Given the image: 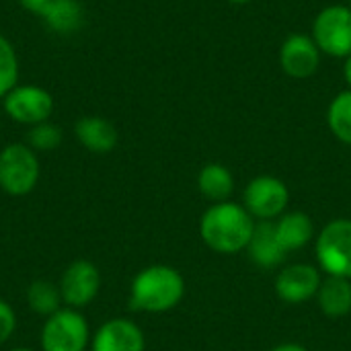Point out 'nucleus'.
Instances as JSON below:
<instances>
[{
    "mask_svg": "<svg viewBox=\"0 0 351 351\" xmlns=\"http://www.w3.org/2000/svg\"><path fill=\"white\" fill-rule=\"evenodd\" d=\"M323 280L315 265L294 263L284 267L276 278V294L288 304H302L317 296Z\"/></svg>",
    "mask_w": 351,
    "mask_h": 351,
    "instance_id": "nucleus-11",
    "label": "nucleus"
},
{
    "mask_svg": "<svg viewBox=\"0 0 351 351\" xmlns=\"http://www.w3.org/2000/svg\"><path fill=\"white\" fill-rule=\"evenodd\" d=\"M4 113L21 125H37L53 113V97L37 84H16L2 99Z\"/></svg>",
    "mask_w": 351,
    "mask_h": 351,
    "instance_id": "nucleus-7",
    "label": "nucleus"
},
{
    "mask_svg": "<svg viewBox=\"0 0 351 351\" xmlns=\"http://www.w3.org/2000/svg\"><path fill=\"white\" fill-rule=\"evenodd\" d=\"M39 16L53 33L72 35L84 23V6L80 4V0H49Z\"/></svg>",
    "mask_w": 351,
    "mask_h": 351,
    "instance_id": "nucleus-15",
    "label": "nucleus"
},
{
    "mask_svg": "<svg viewBox=\"0 0 351 351\" xmlns=\"http://www.w3.org/2000/svg\"><path fill=\"white\" fill-rule=\"evenodd\" d=\"M197 187L199 193L214 204L228 202V197L234 191V177L224 165L210 162L197 175Z\"/></svg>",
    "mask_w": 351,
    "mask_h": 351,
    "instance_id": "nucleus-18",
    "label": "nucleus"
},
{
    "mask_svg": "<svg viewBox=\"0 0 351 351\" xmlns=\"http://www.w3.org/2000/svg\"><path fill=\"white\" fill-rule=\"evenodd\" d=\"M276 234L286 253L302 249L315 237V224L308 214L302 212H286L276 222Z\"/></svg>",
    "mask_w": 351,
    "mask_h": 351,
    "instance_id": "nucleus-16",
    "label": "nucleus"
},
{
    "mask_svg": "<svg viewBox=\"0 0 351 351\" xmlns=\"http://www.w3.org/2000/svg\"><path fill=\"white\" fill-rule=\"evenodd\" d=\"M317 300L321 311L331 317V319H341L351 313V280L348 278H337V276H329L319 292H317Z\"/></svg>",
    "mask_w": 351,
    "mask_h": 351,
    "instance_id": "nucleus-17",
    "label": "nucleus"
},
{
    "mask_svg": "<svg viewBox=\"0 0 351 351\" xmlns=\"http://www.w3.org/2000/svg\"><path fill=\"white\" fill-rule=\"evenodd\" d=\"M19 4L33 14H41L45 10V6L49 4V0H19Z\"/></svg>",
    "mask_w": 351,
    "mask_h": 351,
    "instance_id": "nucleus-24",
    "label": "nucleus"
},
{
    "mask_svg": "<svg viewBox=\"0 0 351 351\" xmlns=\"http://www.w3.org/2000/svg\"><path fill=\"white\" fill-rule=\"evenodd\" d=\"M142 329L130 319H111L90 337V351H144Z\"/></svg>",
    "mask_w": 351,
    "mask_h": 351,
    "instance_id": "nucleus-12",
    "label": "nucleus"
},
{
    "mask_svg": "<svg viewBox=\"0 0 351 351\" xmlns=\"http://www.w3.org/2000/svg\"><path fill=\"white\" fill-rule=\"evenodd\" d=\"M60 144H62V130L49 119L31 125L27 132V146H31L35 152H49L56 150Z\"/></svg>",
    "mask_w": 351,
    "mask_h": 351,
    "instance_id": "nucleus-22",
    "label": "nucleus"
},
{
    "mask_svg": "<svg viewBox=\"0 0 351 351\" xmlns=\"http://www.w3.org/2000/svg\"><path fill=\"white\" fill-rule=\"evenodd\" d=\"M185 296V280L171 265L144 267L132 280L130 308L138 313H167Z\"/></svg>",
    "mask_w": 351,
    "mask_h": 351,
    "instance_id": "nucleus-2",
    "label": "nucleus"
},
{
    "mask_svg": "<svg viewBox=\"0 0 351 351\" xmlns=\"http://www.w3.org/2000/svg\"><path fill=\"white\" fill-rule=\"evenodd\" d=\"M321 53L333 58L351 56V8L333 4L323 8L313 21V35Z\"/></svg>",
    "mask_w": 351,
    "mask_h": 351,
    "instance_id": "nucleus-5",
    "label": "nucleus"
},
{
    "mask_svg": "<svg viewBox=\"0 0 351 351\" xmlns=\"http://www.w3.org/2000/svg\"><path fill=\"white\" fill-rule=\"evenodd\" d=\"M228 2H232V4H247V2H251V0H228Z\"/></svg>",
    "mask_w": 351,
    "mask_h": 351,
    "instance_id": "nucleus-27",
    "label": "nucleus"
},
{
    "mask_svg": "<svg viewBox=\"0 0 351 351\" xmlns=\"http://www.w3.org/2000/svg\"><path fill=\"white\" fill-rule=\"evenodd\" d=\"M255 230L253 216L245 206L232 202H220L210 206L199 220L202 241L216 253L234 255L245 251Z\"/></svg>",
    "mask_w": 351,
    "mask_h": 351,
    "instance_id": "nucleus-1",
    "label": "nucleus"
},
{
    "mask_svg": "<svg viewBox=\"0 0 351 351\" xmlns=\"http://www.w3.org/2000/svg\"><path fill=\"white\" fill-rule=\"evenodd\" d=\"M58 288L64 304L68 308L80 311L97 298L101 290V274L93 261L76 259L64 269Z\"/></svg>",
    "mask_w": 351,
    "mask_h": 351,
    "instance_id": "nucleus-9",
    "label": "nucleus"
},
{
    "mask_svg": "<svg viewBox=\"0 0 351 351\" xmlns=\"http://www.w3.org/2000/svg\"><path fill=\"white\" fill-rule=\"evenodd\" d=\"M343 78L348 82V88L351 90V56L346 58V64H343Z\"/></svg>",
    "mask_w": 351,
    "mask_h": 351,
    "instance_id": "nucleus-26",
    "label": "nucleus"
},
{
    "mask_svg": "<svg viewBox=\"0 0 351 351\" xmlns=\"http://www.w3.org/2000/svg\"><path fill=\"white\" fill-rule=\"evenodd\" d=\"M317 259L329 276L351 280V220L329 222L317 239Z\"/></svg>",
    "mask_w": 351,
    "mask_h": 351,
    "instance_id": "nucleus-6",
    "label": "nucleus"
},
{
    "mask_svg": "<svg viewBox=\"0 0 351 351\" xmlns=\"http://www.w3.org/2000/svg\"><path fill=\"white\" fill-rule=\"evenodd\" d=\"M19 84V56L6 35L0 33V99Z\"/></svg>",
    "mask_w": 351,
    "mask_h": 351,
    "instance_id": "nucleus-21",
    "label": "nucleus"
},
{
    "mask_svg": "<svg viewBox=\"0 0 351 351\" xmlns=\"http://www.w3.org/2000/svg\"><path fill=\"white\" fill-rule=\"evenodd\" d=\"M90 329L84 315L62 306L45 319L39 335L41 351H84L90 346Z\"/></svg>",
    "mask_w": 351,
    "mask_h": 351,
    "instance_id": "nucleus-4",
    "label": "nucleus"
},
{
    "mask_svg": "<svg viewBox=\"0 0 351 351\" xmlns=\"http://www.w3.org/2000/svg\"><path fill=\"white\" fill-rule=\"evenodd\" d=\"M16 329V315L12 311V306L0 298V343L8 341L12 337Z\"/></svg>",
    "mask_w": 351,
    "mask_h": 351,
    "instance_id": "nucleus-23",
    "label": "nucleus"
},
{
    "mask_svg": "<svg viewBox=\"0 0 351 351\" xmlns=\"http://www.w3.org/2000/svg\"><path fill=\"white\" fill-rule=\"evenodd\" d=\"M271 351H308V350H306V348H302V346H298V343H282V346L274 348Z\"/></svg>",
    "mask_w": 351,
    "mask_h": 351,
    "instance_id": "nucleus-25",
    "label": "nucleus"
},
{
    "mask_svg": "<svg viewBox=\"0 0 351 351\" xmlns=\"http://www.w3.org/2000/svg\"><path fill=\"white\" fill-rule=\"evenodd\" d=\"M74 136L76 140L95 154H107L117 146L119 134L115 125L99 115H84L74 123Z\"/></svg>",
    "mask_w": 351,
    "mask_h": 351,
    "instance_id": "nucleus-13",
    "label": "nucleus"
},
{
    "mask_svg": "<svg viewBox=\"0 0 351 351\" xmlns=\"http://www.w3.org/2000/svg\"><path fill=\"white\" fill-rule=\"evenodd\" d=\"M290 202V191L278 177L261 175L249 181L243 193L245 210L257 220H276L286 214Z\"/></svg>",
    "mask_w": 351,
    "mask_h": 351,
    "instance_id": "nucleus-8",
    "label": "nucleus"
},
{
    "mask_svg": "<svg viewBox=\"0 0 351 351\" xmlns=\"http://www.w3.org/2000/svg\"><path fill=\"white\" fill-rule=\"evenodd\" d=\"M327 123L331 134L351 146V90H341L327 109Z\"/></svg>",
    "mask_w": 351,
    "mask_h": 351,
    "instance_id": "nucleus-20",
    "label": "nucleus"
},
{
    "mask_svg": "<svg viewBox=\"0 0 351 351\" xmlns=\"http://www.w3.org/2000/svg\"><path fill=\"white\" fill-rule=\"evenodd\" d=\"M251 257L253 263H257L263 269H271L278 267L284 259H286V251L278 241L276 234V224L274 220H259V224H255L253 237L245 249Z\"/></svg>",
    "mask_w": 351,
    "mask_h": 351,
    "instance_id": "nucleus-14",
    "label": "nucleus"
},
{
    "mask_svg": "<svg viewBox=\"0 0 351 351\" xmlns=\"http://www.w3.org/2000/svg\"><path fill=\"white\" fill-rule=\"evenodd\" d=\"M62 294L58 284H51L47 280H35L27 288V304L29 308L39 317H51L62 308Z\"/></svg>",
    "mask_w": 351,
    "mask_h": 351,
    "instance_id": "nucleus-19",
    "label": "nucleus"
},
{
    "mask_svg": "<svg viewBox=\"0 0 351 351\" xmlns=\"http://www.w3.org/2000/svg\"><path fill=\"white\" fill-rule=\"evenodd\" d=\"M321 64V49L311 35L294 33L286 37L280 47V66L282 70L296 80L311 78Z\"/></svg>",
    "mask_w": 351,
    "mask_h": 351,
    "instance_id": "nucleus-10",
    "label": "nucleus"
},
{
    "mask_svg": "<svg viewBox=\"0 0 351 351\" xmlns=\"http://www.w3.org/2000/svg\"><path fill=\"white\" fill-rule=\"evenodd\" d=\"M8 351H35V350H31V348H12V350H8Z\"/></svg>",
    "mask_w": 351,
    "mask_h": 351,
    "instance_id": "nucleus-28",
    "label": "nucleus"
},
{
    "mask_svg": "<svg viewBox=\"0 0 351 351\" xmlns=\"http://www.w3.org/2000/svg\"><path fill=\"white\" fill-rule=\"evenodd\" d=\"M41 175L39 158L27 144H6L0 150V189L12 197H23L37 187Z\"/></svg>",
    "mask_w": 351,
    "mask_h": 351,
    "instance_id": "nucleus-3",
    "label": "nucleus"
},
{
    "mask_svg": "<svg viewBox=\"0 0 351 351\" xmlns=\"http://www.w3.org/2000/svg\"><path fill=\"white\" fill-rule=\"evenodd\" d=\"M350 8H351V0H350Z\"/></svg>",
    "mask_w": 351,
    "mask_h": 351,
    "instance_id": "nucleus-29",
    "label": "nucleus"
}]
</instances>
